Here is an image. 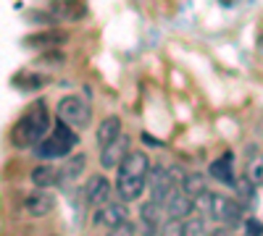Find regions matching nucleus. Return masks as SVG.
I'll return each mask as SVG.
<instances>
[{
	"mask_svg": "<svg viewBox=\"0 0 263 236\" xmlns=\"http://www.w3.org/2000/svg\"><path fill=\"white\" fill-rule=\"evenodd\" d=\"M50 132V113L45 108V102H34L32 108L21 116V121L13 126L11 142L16 147H34L37 142H42Z\"/></svg>",
	"mask_w": 263,
	"mask_h": 236,
	"instance_id": "nucleus-1",
	"label": "nucleus"
},
{
	"mask_svg": "<svg viewBox=\"0 0 263 236\" xmlns=\"http://www.w3.org/2000/svg\"><path fill=\"white\" fill-rule=\"evenodd\" d=\"M77 142H79V137L74 134V126L58 121L53 132H50L45 139H42V142L34 144V153H37L40 160L66 158V155H71V149L77 147Z\"/></svg>",
	"mask_w": 263,
	"mask_h": 236,
	"instance_id": "nucleus-2",
	"label": "nucleus"
},
{
	"mask_svg": "<svg viewBox=\"0 0 263 236\" xmlns=\"http://www.w3.org/2000/svg\"><path fill=\"white\" fill-rule=\"evenodd\" d=\"M58 118H61L63 123H69V126L79 128V126H87V123H90L92 113H90V105H87L82 97L69 95V97H63V100L58 102Z\"/></svg>",
	"mask_w": 263,
	"mask_h": 236,
	"instance_id": "nucleus-3",
	"label": "nucleus"
},
{
	"mask_svg": "<svg viewBox=\"0 0 263 236\" xmlns=\"http://www.w3.org/2000/svg\"><path fill=\"white\" fill-rule=\"evenodd\" d=\"M145 184L150 189V197L156 202H163L168 191L174 186H179V176H174V170H168V168H150Z\"/></svg>",
	"mask_w": 263,
	"mask_h": 236,
	"instance_id": "nucleus-4",
	"label": "nucleus"
},
{
	"mask_svg": "<svg viewBox=\"0 0 263 236\" xmlns=\"http://www.w3.org/2000/svg\"><path fill=\"white\" fill-rule=\"evenodd\" d=\"M140 218H142V228H145V233H147V236H156V233H158V228L163 226V221L168 218V212H166L163 202L150 200V202H145V205H142Z\"/></svg>",
	"mask_w": 263,
	"mask_h": 236,
	"instance_id": "nucleus-5",
	"label": "nucleus"
},
{
	"mask_svg": "<svg viewBox=\"0 0 263 236\" xmlns=\"http://www.w3.org/2000/svg\"><path fill=\"white\" fill-rule=\"evenodd\" d=\"M84 200L92 207H103L111 200V181L105 176H90V181L84 184Z\"/></svg>",
	"mask_w": 263,
	"mask_h": 236,
	"instance_id": "nucleus-6",
	"label": "nucleus"
},
{
	"mask_svg": "<svg viewBox=\"0 0 263 236\" xmlns=\"http://www.w3.org/2000/svg\"><path fill=\"white\" fill-rule=\"evenodd\" d=\"M163 207L168 212V218H187L192 212V197L184 195L182 186H174L163 200Z\"/></svg>",
	"mask_w": 263,
	"mask_h": 236,
	"instance_id": "nucleus-7",
	"label": "nucleus"
},
{
	"mask_svg": "<svg viewBox=\"0 0 263 236\" xmlns=\"http://www.w3.org/2000/svg\"><path fill=\"white\" fill-rule=\"evenodd\" d=\"M24 207H27L29 216L42 218V216H48V212H53L55 197L50 195V191H45V189H37V191H32V195L24 200Z\"/></svg>",
	"mask_w": 263,
	"mask_h": 236,
	"instance_id": "nucleus-8",
	"label": "nucleus"
},
{
	"mask_svg": "<svg viewBox=\"0 0 263 236\" xmlns=\"http://www.w3.org/2000/svg\"><path fill=\"white\" fill-rule=\"evenodd\" d=\"M145 181L147 176H129V174H119V181H116V191L124 202H135L142 191H145Z\"/></svg>",
	"mask_w": 263,
	"mask_h": 236,
	"instance_id": "nucleus-9",
	"label": "nucleus"
},
{
	"mask_svg": "<svg viewBox=\"0 0 263 236\" xmlns=\"http://www.w3.org/2000/svg\"><path fill=\"white\" fill-rule=\"evenodd\" d=\"M95 218H98L95 223H100L105 228H114V226H119V223H124L129 218V210H126L124 202H105L103 207H98Z\"/></svg>",
	"mask_w": 263,
	"mask_h": 236,
	"instance_id": "nucleus-10",
	"label": "nucleus"
},
{
	"mask_svg": "<svg viewBox=\"0 0 263 236\" xmlns=\"http://www.w3.org/2000/svg\"><path fill=\"white\" fill-rule=\"evenodd\" d=\"M119 174L129 176H147L150 174V160L145 153H126L124 160L119 163Z\"/></svg>",
	"mask_w": 263,
	"mask_h": 236,
	"instance_id": "nucleus-11",
	"label": "nucleus"
},
{
	"mask_svg": "<svg viewBox=\"0 0 263 236\" xmlns=\"http://www.w3.org/2000/svg\"><path fill=\"white\" fill-rule=\"evenodd\" d=\"M126 147H129V142H126L124 137L114 139L111 144H105L103 153H100V165H103V168H116V165L124 160V155H126Z\"/></svg>",
	"mask_w": 263,
	"mask_h": 236,
	"instance_id": "nucleus-12",
	"label": "nucleus"
},
{
	"mask_svg": "<svg viewBox=\"0 0 263 236\" xmlns=\"http://www.w3.org/2000/svg\"><path fill=\"white\" fill-rule=\"evenodd\" d=\"M32 181H34V186H40V189L55 186V184H61V170H58L55 165H50V163H42V165H37V168L32 170Z\"/></svg>",
	"mask_w": 263,
	"mask_h": 236,
	"instance_id": "nucleus-13",
	"label": "nucleus"
},
{
	"mask_svg": "<svg viewBox=\"0 0 263 236\" xmlns=\"http://www.w3.org/2000/svg\"><path fill=\"white\" fill-rule=\"evenodd\" d=\"M211 179L221 181V184H234V174H232V153H224L221 158H216L211 163Z\"/></svg>",
	"mask_w": 263,
	"mask_h": 236,
	"instance_id": "nucleus-14",
	"label": "nucleus"
},
{
	"mask_svg": "<svg viewBox=\"0 0 263 236\" xmlns=\"http://www.w3.org/2000/svg\"><path fill=\"white\" fill-rule=\"evenodd\" d=\"M121 137V121L119 116H108L100 126H98V144L105 147V144H111L114 139Z\"/></svg>",
	"mask_w": 263,
	"mask_h": 236,
	"instance_id": "nucleus-15",
	"label": "nucleus"
},
{
	"mask_svg": "<svg viewBox=\"0 0 263 236\" xmlns=\"http://www.w3.org/2000/svg\"><path fill=\"white\" fill-rule=\"evenodd\" d=\"M53 11H55L61 18H66V21H79V18L87 13L84 3H79V0H55Z\"/></svg>",
	"mask_w": 263,
	"mask_h": 236,
	"instance_id": "nucleus-16",
	"label": "nucleus"
},
{
	"mask_svg": "<svg viewBox=\"0 0 263 236\" xmlns=\"http://www.w3.org/2000/svg\"><path fill=\"white\" fill-rule=\"evenodd\" d=\"M84 165H87L84 155H66V163H63V170H61L63 181H77L79 176H84Z\"/></svg>",
	"mask_w": 263,
	"mask_h": 236,
	"instance_id": "nucleus-17",
	"label": "nucleus"
},
{
	"mask_svg": "<svg viewBox=\"0 0 263 236\" xmlns=\"http://www.w3.org/2000/svg\"><path fill=\"white\" fill-rule=\"evenodd\" d=\"M179 186L184 189V195H190L195 200L197 195H203V191H205V176H200V174H184Z\"/></svg>",
	"mask_w": 263,
	"mask_h": 236,
	"instance_id": "nucleus-18",
	"label": "nucleus"
},
{
	"mask_svg": "<svg viewBox=\"0 0 263 236\" xmlns=\"http://www.w3.org/2000/svg\"><path fill=\"white\" fill-rule=\"evenodd\" d=\"M61 42H63V37H61V34L37 32V34H32V37H27V39H24V45H29V48H55V45H61Z\"/></svg>",
	"mask_w": 263,
	"mask_h": 236,
	"instance_id": "nucleus-19",
	"label": "nucleus"
},
{
	"mask_svg": "<svg viewBox=\"0 0 263 236\" xmlns=\"http://www.w3.org/2000/svg\"><path fill=\"white\" fill-rule=\"evenodd\" d=\"M245 176L253 181V186H263V155H253V158L248 160Z\"/></svg>",
	"mask_w": 263,
	"mask_h": 236,
	"instance_id": "nucleus-20",
	"label": "nucleus"
},
{
	"mask_svg": "<svg viewBox=\"0 0 263 236\" xmlns=\"http://www.w3.org/2000/svg\"><path fill=\"white\" fill-rule=\"evenodd\" d=\"M158 236H187V226L182 218H166L158 228Z\"/></svg>",
	"mask_w": 263,
	"mask_h": 236,
	"instance_id": "nucleus-21",
	"label": "nucleus"
},
{
	"mask_svg": "<svg viewBox=\"0 0 263 236\" xmlns=\"http://www.w3.org/2000/svg\"><path fill=\"white\" fill-rule=\"evenodd\" d=\"M108 236H137V231H135V226H132L129 221H124V223L114 226V228H111V233H108Z\"/></svg>",
	"mask_w": 263,
	"mask_h": 236,
	"instance_id": "nucleus-22",
	"label": "nucleus"
},
{
	"mask_svg": "<svg viewBox=\"0 0 263 236\" xmlns=\"http://www.w3.org/2000/svg\"><path fill=\"white\" fill-rule=\"evenodd\" d=\"M245 231H248V236H263V226L258 221H253V218L245 221Z\"/></svg>",
	"mask_w": 263,
	"mask_h": 236,
	"instance_id": "nucleus-23",
	"label": "nucleus"
},
{
	"mask_svg": "<svg viewBox=\"0 0 263 236\" xmlns=\"http://www.w3.org/2000/svg\"><path fill=\"white\" fill-rule=\"evenodd\" d=\"M211 236H232V233H229V231H227V228H218V231H213V233H211Z\"/></svg>",
	"mask_w": 263,
	"mask_h": 236,
	"instance_id": "nucleus-24",
	"label": "nucleus"
}]
</instances>
